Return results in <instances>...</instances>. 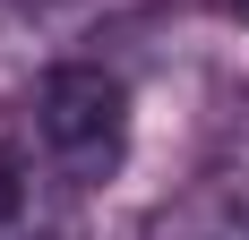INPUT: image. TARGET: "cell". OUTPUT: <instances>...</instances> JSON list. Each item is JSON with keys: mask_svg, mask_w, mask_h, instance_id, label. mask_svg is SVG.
<instances>
[{"mask_svg": "<svg viewBox=\"0 0 249 240\" xmlns=\"http://www.w3.org/2000/svg\"><path fill=\"white\" fill-rule=\"evenodd\" d=\"M35 112H43L52 154H69V171H103L112 154H121L129 95H121V77H112V69H95V60L52 69V77H43V95H35Z\"/></svg>", "mask_w": 249, "mask_h": 240, "instance_id": "cell-1", "label": "cell"}, {"mask_svg": "<svg viewBox=\"0 0 249 240\" xmlns=\"http://www.w3.org/2000/svg\"><path fill=\"white\" fill-rule=\"evenodd\" d=\"M146 240H249V163L215 171L198 189H180L172 206L146 223Z\"/></svg>", "mask_w": 249, "mask_h": 240, "instance_id": "cell-2", "label": "cell"}, {"mask_svg": "<svg viewBox=\"0 0 249 240\" xmlns=\"http://www.w3.org/2000/svg\"><path fill=\"white\" fill-rule=\"evenodd\" d=\"M18 215H26V163L9 154V146H0V232H9Z\"/></svg>", "mask_w": 249, "mask_h": 240, "instance_id": "cell-3", "label": "cell"}, {"mask_svg": "<svg viewBox=\"0 0 249 240\" xmlns=\"http://www.w3.org/2000/svg\"><path fill=\"white\" fill-rule=\"evenodd\" d=\"M224 137H232V154L249 163V103H232V120H224Z\"/></svg>", "mask_w": 249, "mask_h": 240, "instance_id": "cell-4", "label": "cell"}, {"mask_svg": "<svg viewBox=\"0 0 249 240\" xmlns=\"http://www.w3.org/2000/svg\"><path fill=\"white\" fill-rule=\"evenodd\" d=\"M232 9H241V17H249V0H232Z\"/></svg>", "mask_w": 249, "mask_h": 240, "instance_id": "cell-5", "label": "cell"}]
</instances>
